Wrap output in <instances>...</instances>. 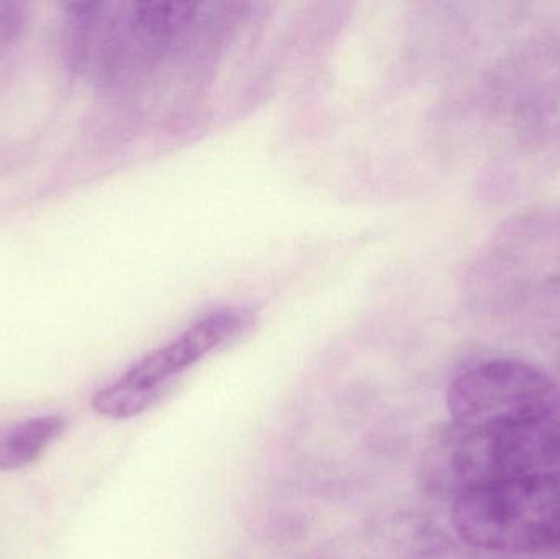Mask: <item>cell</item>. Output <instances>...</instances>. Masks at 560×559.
Returning <instances> with one entry per match:
<instances>
[{
  "mask_svg": "<svg viewBox=\"0 0 560 559\" xmlns=\"http://www.w3.org/2000/svg\"><path fill=\"white\" fill-rule=\"evenodd\" d=\"M25 23V7L16 2H0V55L19 38Z\"/></svg>",
  "mask_w": 560,
  "mask_h": 559,
  "instance_id": "6",
  "label": "cell"
},
{
  "mask_svg": "<svg viewBox=\"0 0 560 559\" xmlns=\"http://www.w3.org/2000/svg\"><path fill=\"white\" fill-rule=\"evenodd\" d=\"M252 315L240 307L219 308L197 321L179 337L151 351L114 383L92 396V409L112 420H128L160 403L197 363L235 340Z\"/></svg>",
  "mask_w": 560,
  "mask_h": 559,
  "instance_id": "3",
  "label": "cell"
},
{
  "mask_svg": "<svg viewBox=\"0 0 560 559\" xmlns=\"http://www.w3.org/2000/svg\"><path fill=\"white\" fill-rule=\"evenodd\" d=\"M453 423L467 429H509L556 416L559 384L525 361L487 360L451 381L446 394Z\"/></svg>",
  "mask_w": 560,
  "mask_h": 559,
  "instance_id": "4",
  "label": "cell"
},
{
  "mask_svg": "<svg viewBox=\"0 0 560 559\" xmlns=\"http://www.w3.org/2000/svg\"><path fill=\"white\" fill-rule=\"evenodd\" d=\"M451 522L469 547L502 555L560 551V471L483 486L454 499Z\"/></svg>",
  "mask_w": 560,
  "mask_h": 559,
  "instance_id": "2",
  "label": "cell"
},
{
  "mask_svg": "<svg viewBox=\"0 0 560 559\" xmlns=\"http://www.w3.org/2000/svg\"><path fill=\"white\" fill-rule=\"evenodd\" d=\"M555 468H560V414L509 429L451 422L430 436L418 465L424 491L453 501L483 486Z\"/></svg>",
  "mask_w": 560,
  "mask_h": 559,
  "instance_id": "1",
  "label": "cell"
},
{
  "mask_svg": "<svg viewBox=\"0 0 560 559\" xmlns=\"http://www.w3.org/2000/svg\"><path fill=\"white\" fill-rule=\"evenodd\" d=\"M66 430L61 416L33 417L0 435V471H19L42 458Z\"/></svg>",
  "mask_w": 560,
  "mask_h": 559,
  "instance_id": "5",
  "label": "cell"
}]
</instances>
